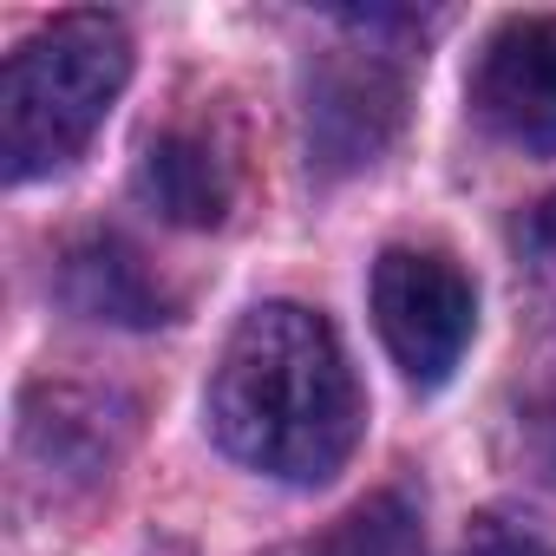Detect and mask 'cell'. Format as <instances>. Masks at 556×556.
Instances as JSON below:
<instances>
[{
	"label": "cell",
	"mask_w": 556,
	"mask_h": 556,
	"mask_svg": "<svg viewBox=\"0 0 556 556\" xmlns=\"http://www.w3.org/2000/svg\"><path fill=\"white\" fill-rule=\"evenodd\" d=\"M210 432L249 471L334 478L361 445V387L334 328L302 302L249 308L210 380Z\"/></svg>",
	"instance_id": "6da1fadb"
},
{
	"label": "cell",
	"mask_w": 556,
	"mask_h": 556,
	"mask_svg": "<svg viewBox=\"0 0 556 556\" xmlns=\"http://www.w3.org/2000/svg\"><path fill=\"white\" fill-rule=\"evenodd\" d=\"M131 79V40L112 14H60L0 73V157L8 177H47L73 164Z\"/></svg>",
	"instance_id": "7a4b0ae2"
},
{
	"label": "cell",
	"mask_w": 556,
	"mask_h": 556,
	"mask_svg": "<svg viewBox=\"0 0 556 556\" xmlns=\"http://www.w3.org/2000/svg\"><path fill=\"white\" fill-rule=\"evenodd\" d=\"M471 282L458 275V262L432 255V249H387L374 262V321L387 354L406 367V380L439 387L452 380L465 341H471Z\"/></svg>",
	"instance_id": "3957f363"
},
{
	"label": "cell",
	"mask_w": 556,
	"mask_h": 556,
	"mask_svg": "<svg viewBox=\"0 0 556 556\" xmlns=\"http://www.w3.org/2000/svg\"><path fill=\"white\" fill-rule=\"evenodd\" d=\"M308 164L321 177L367 170L406 125V79L380 53H321L308 66Z\"/></svg>",
	"instance_id": "277c9868"
},
{
	"label": "cell",
	"mask_w": 556,
	"mask_h": 556,
	"mask_svg": "<svg viewBox=\"0 0 556 556\" xmlns=\"http://www.w3.org/2000/svg\"><path fill=\"white\" fill-rule=\"evenodd\" d=\"M471 112L517 151L556 157V14L504 21L471 73Z\"/></svg>",
	"instance_id": "5b68a950"
},
{
	"label": "cell",
	"mask_w": 556,
	"mask_h": 556,
	"mask_svg": "<svg viewBox=\"0 0 556 556\" xmlns=\"http://www.w3.org/2000/svg\"><path fill=\"white\" fill-rule=\"evenodd\" d=\"M138 197L164 216V223H184V229H210L229 216V197H236V170L223 157L216 138L203 131H164L144 164H138Z\"/></svg>",
	"instance_id": "8992f818"
},
{
	"label": "cell",
	"mask_w": 556,
	"mask_h": 556,
	"mask_svg": "<svg viewBox=\"0 0 556 556\" xmlns=\"http://www.w3.org/2000/svg\"><path fill=\"white\" fill-rule=\"evenodd\" d=\"M60 295H66L79 315L118 321V328H157V321H170V308H177V302L164 295V282L144 268V255H138L131 242H118V236H92V242H79V249L66 255Z\"/></svg>",
	"instance_id": "52a82bcc"
},
{
	"label": "cell",
	"mask_w": 556,
	"mask_h": 556,
	"mask_svg": "<svg viewBox=\"0 0 556 556\" xmlns=\"http://www.w3.org/2000/svg\"><path fill=\"white\" fill-rule=\"evenodd\" d=\"M308 556H426V536H419V517L406 497L380 491L367 504H354Z\"/></svg>",
	"instance_id": "ba28073f"
},
{
	"label": "cell",
	"mask_w": 556,
	"mask_h": 556,
	"mask_svg": "<svg viewBox=\"0 0 556 556\" xmlns=\"http://www.w3.org/2000/svg\"><path fill=\"white\" fill-rule=\"evenodd\" d=\"M458 556H556V536L530 510H478Z\"/></svg>",
	"instance_id": "9c48e42d"
}]
</instances>
